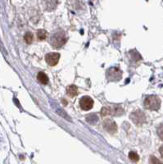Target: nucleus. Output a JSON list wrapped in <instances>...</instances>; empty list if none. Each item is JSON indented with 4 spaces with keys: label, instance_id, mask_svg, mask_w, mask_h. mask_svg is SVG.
<instances>
[{
    "label": "nucleus",
    "instance_id": "nucleus-1",
    "mask_svg": "<svg viewBox=\"0 0 163 164\" xmlns=\"http://www.w3.org/2000/svg\"><path fill=\"white\" fill-rule=\"evenodd\" d=\"M67 40V36L65 31L62 30H58L52 35L50 37V44L54 48H62L65 45Z\"/></svg>",
    "mask_w": 163,
    "mask_h": 164
},
{
    "label": "nucleus",
    "instance_id": "nucleus-2",
    "mask_svg": "<svg viewBox=\"0 0 163 164\" xmlns=\"http://www.w3.org/2000/svg\"><path fill=\"white\" fill-rule=\"evenodd\" d=\"M161 105L160 98L157 96H148L144 100V107L149 110H157Z\"/></svg>",
    "mask_w": 163,
    "mask_h": 164
},
{
    "label": "nucleus",
    "instance_id": "nucleus-3",
    "mask_svg": "<svg viewBox=\"0 0 163 164\" xmlns=\"http://www.w3.org/2000/svg\"><path fill=\"white\" fill-rule=\"evenodd\" d=\"M123 113V109L120 106L112 105L111 107H105L102 108L101 114L102 116H107V115H112V116H120Z\"/></svg>",
    "mask_w": 163,
    "mask_h": 164
},
{
    "label": "nucleus",
    "instance_id": "nucleus-4",
    "mask_svg": "<svg viewBox=\"0 0 163 164\" xmlns=\"http://www.w3.org/2000/svg\"><path fill=\"white\" fill-rule=\"evenodd\" d=\"M130 118H131V119L132 120V122L137 125H143V123H145L146 121L145 114L143 113L142 111L140 110H136L134 111V112H133V113L131 114Z\"/></svg>",
    "mask_w": 163,
    "mask_h": 164
},
{
    "label": "nucleus",
    "instance_id": "nucleus-5",
    "mask_svg": "<svg viewBox=\"0 0 163 164\" xmlns=\"http://www.w3.org/2000/svg\"><path fill=\"white\" fill-rule=\"evenodd\" d=\"M122 76L121 71L116 67H112L107 70V78L109 81H116L121 80Z\"/></svg>",
    "mask_w": 163,
    "mask_h": 164
},
{
    "label": "nucleus",
    "instance_id": "nucleus-6",
    "mask_svg": "<svg viewBox=\"0 0 163 164\" xmlns=\"http://www.w3.org/2000/svg\"><path fill=\"white\" fill-rule=\"evenodd\" d=\"M80 106L82 110H90L94 106V100L89 96H84L80 99Z\"/></svg>",
    "mask_w": 163,
    "mask_h": 164
},
{
    "label": "nucleus",
    "instance_id": "nucleus-7",
    "mask_svg": "<svg viewBox=\"0 0 163 164\" xmlns=\"http://www.w3.org/2000/svg\"><path fill=\"white\" fill-rule=\"evenodd\" d=\"M103 127L110 134H115L117 131V125L113 120L107 118L103 121Z\"/></svg>",
    "mask_w": 163,
    "mask_h": 164
},
{
    "label": "nucleus",
    "instance_id": "nucleus-8",
    "mask_svg": "<svg viewBox=\"0 0 163 164\" xmlns=\"http://www.w3.org/2000/svg\"><path fill=\"white\" fill-rule=\"evenodd\" d=\"M60 59V54L58 53H49L45 56V60L46 63L50 66V67H54L56 66Z\"/></svg>",
    "mask_w": 163,
    "mask_h": 164
},
{
    "label": "nucleus",
    "instance_id": "nucleus-9",
    "mask_svg": "<svg viewBox=\"0 0 163 164\" xmlns=\"http://www.w3.org/2000/svg\"><path fill=\"white\" fill-rule=\"evenodd\" d=\"M42 4L45 10L48 12H52L56 9L58 4V0H42Z\"/></svg>",
    "mask_w": 163,
    "mask_h": 164
},
{
    "label": "nucleus",
    "instance_id": "nucleus-10",
    "mask_svg": "<svg viewBox=\"0 0 163 164\" xmlns=\"http://www.w3.org/2000/svg\"><path fill=\"white\" fill-rule=\"evenodd\" d=\"M66 94L70 97L73 98V97L78 94V88L75 85H69L66 88Z\"/></svg>",
    "mask_w": 163,
    "mask_h": 164
},
{
    "label": "nucleus",
    "instance_id": "nucleus-11",
    "mask_svg": "<svg viewBox=\"0 0 163 164\" xmlns=\"http://www.w3.org/2000/svg\"><path fill=\"white\" fill-rule=\"evenodd\" d=\"M37 79L43 85H47L48 83V77L47 75L44 73V72H39V74L37 76Z\"/></svg>",
    "mask_w": 163,
    "mask_h": 164
},
{
    "label": "nucleus",
    "instance_id": "nucleus-12",
    "mask_svg": "<svg viewBox=\"0 0 163 164\" xmlns=\"http://www.w3.org/2000/svg\"><path fill=\"white\" fill-rule=\"evenodd\" d=\"M48 36V32L45 30H43V29H40V30H37V38H38V40H45L46 39Z\"/></svg>",
    "mask_w": 163,
    "mask_h": 164
},
{
    "label": "nucleus",
    "instance_id": "nucleus-13",
    "mask_svg": "<svg viewBox=\"0 0 163 164\" xmlns=\"http://www.w3.org/2000/svg\"><path fill=\"white\" fill-rule=\"evenodd\" d=\"M24 39L28 45H30L33 42V35L30 32L26 33V35L24 36Z\"/></svg>",
    "mask_w": 163,
    "mask_h": 164
},
{
    "label": "nucleus",
    "instance_id": "nucleus-14",
    "mask_svg": "<svg viewBox=\"0 0 163 164\" xmlns=\"http://www.w3.org/2000/svg\"><path fill=\"white\" fill-rule=\"evenodd\" d=\"M129 158H130L131 161L133 162H138L140 160V156L138 155V153H136L135 152H130Z\"/></svg>",
    "mask_w": 163,
    "mask_h": 164
},
{
    "label": "nucleus",
    "instance_id": "nucleus-15",
    "mask_svg": "<svg viewBox=\"0 0 163 164\" xmlns=\"http://www.w3.org/2000/svg\"><path fill=\"white\" fill-rule=\"evenodd\" d=\"M150 162H151V164H163L158 158H157L154 156H151V158H150Z\"/></svg>",
    "mask_w": 163,
    "mask_h": 164
},
{
    "label": "nucleus",
    "instance_id": "nucleus-16",
    "mask_svg": "<svg viewBox=\"0 0 163 164\" xmlns=\"http://www.w3.org/2000/svg\"><path fill=\"white\" fill-rule=\"evenodd\" d=\"M157 134L159 135L161 140H163V125H161L158 128H157Z\"/></svg>",
    "mask_w": 163,
    "mask_h": 164
},
{
    "label": "nucleus",
    "instance_id": "nucleus-17",
    "mask_svg": "<svg viewBox=\"0 0 163 164\" xmlns=\"http://www.w3.org/2000/svg\"><path fill=\"white\" fill-rule=\"evenodd\" d=\"M159 153H160L161 158H163V145H161V146L160 147V149H159Z\"/></svg>",
    "mask_w": 163,
    "mask_h": 164
}]
</instances>
